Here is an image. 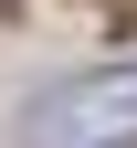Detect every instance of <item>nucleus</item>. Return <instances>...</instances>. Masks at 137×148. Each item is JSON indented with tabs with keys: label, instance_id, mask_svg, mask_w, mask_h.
Here are the masks:
<instances>
[{
	"label": "nucleus",
	"instance_id": "nucleus-1",
	"mask_svg": "<svg viewBox=\"0 0 137 148\" xmlns=\"http://www.w3.org/2000/svg\"><path fill=\"white\" fill-rule=\"evenodd\" d=\"M21 138L32 148H127L137 138V64H106V74L53 85V95L21 116Z\"/></svg>",
	"mask_w": 137,
	"mask_h": 148
}]
</instances>
